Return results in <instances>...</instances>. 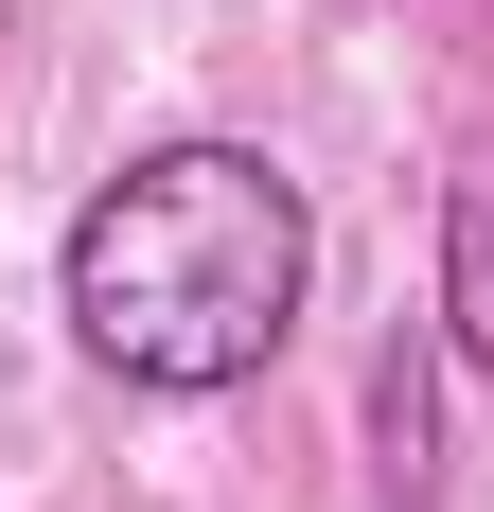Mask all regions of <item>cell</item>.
Returning a JSON list of instances; mask_svg holds the SVG:
<instances>
[{"mask_svg":"<svg viewBox=\"0 0 494 512\" xmlns=\"http://www.w3.org/2000/svg\"><path fill=\"white\" fill-rule=\"evenodd\" d=\"M442 354L494 371V142L442 177Z\"/></svg>","mask_w":494,"mask_h":512,"instance_id":"obj_2","label":"cell"},{"mask_svg":"<svg viewBox=\"0 0 494 512\" xmlns=\"http://www.w3.org/2000/svg\"><path fill=\"white\" fill-rule=\"evenodd\" d=\"M318 301V195H300L265 142H177L106 159L71 230H53V318H71V354L106 389H142V407H212L247 371L300 336Z\"/></svg>","mask_w":494,"mask_h":512,"instance_id":"obj_1","label":"cell"}]
</instances>
